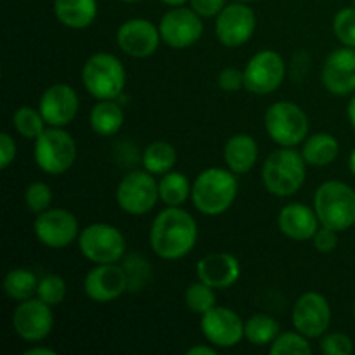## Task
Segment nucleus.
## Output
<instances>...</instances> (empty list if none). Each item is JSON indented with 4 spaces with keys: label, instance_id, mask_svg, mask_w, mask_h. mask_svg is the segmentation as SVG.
<instances>
[{
    "label": "nucleus",
    "instance_id": "nucleus-49",
    "mask_svg": "<svg viewBox=\"0 0 355 355\" xmlns=\"http://www.w3.org/2000/svg\"><path fill=\"white\" fill-rule=\"evenodd\" d=\"M236 2H245V3H250V2H257V0H236Z\"/></svg>",
    "mask_w": 355,
    "mask_h": 355
},
{
    "label": "nucleus",
    "instance_id": "nucleus-19",
    "mask_svg": "<svg viewBox=\"0 0 355 355\" xmlns=\"http://www.w3.org/2000/svg\"><path fill=\"white\" fill-rule=\"evenodd\" d=\"M80 97L68 83L47 87L38 101V110L49 127H68L78 114Z\"/></svg>",
    "mask_w": 355,
    "mask_h": 355
},
{
    "label": "nucleus",
    "instance_id": "nucleus-46",
    "mask_svg": "<svg viewBox=\"0 0 355 355\" xmlns=\"http://www.w3.org/2000/svg\"><path fill=\"white\" fill-rule=\"evenodd\" d=\"M159 2H163L168 7H180V6H186L189 0H159Z\"/></svg>",
    "mask_w": 355,
    "mask_h": 355
},
{
    "label": "nucleus",
    "instance_id": "nucleus-48",
    "mask_svg": "<svg viewBox=\"0 0 355 355\" xmlns=\"http://www.w3.org/2000/svg\"><path fill=\"white\" fill-rule=\"evenodd\" d=\"M120 2H125V3H137V2H142V0H120Z\"/></svg>",
    "mask_w": 355,
    "mask_h": 355
},
{
    "label": "nucleus",
    "instance_id": "nucleus-28",
    "mask_svg": "<svg viewBox=\"0 0 355 355\" xmlns=\"http://www.w3.org/2000/svg\"><path fill=\"white\" fill-rule=\"evenodd\" d=\"M177 163V149L166 141H155L142 153V166L153 175L170 172Z\"/></svg>",
    "mask_w": 355,
    "mask_h": 355
},
{
    "label": "nucleus",
    "instance_id": "nucleus-30",
    "mask_svg": "<svg viewBox=\"0 0 355 355\" xmlns=\"http://www.w3.org/2000/svg\"><path fill=\"white\" fill-rule=\"evenodd\" d=\"M281 333L277 319L267 314H253L245 321V338L252 345L266 347L270 345Z\"/></svg>",
    "mask_w": 355,
    "mask_h": 355
},
{
    "label": "nucleus",
    "instance_id": "nucleus-47",
    "mask_svg": "<svg viewBox=\"0 0 355 355\" xmlns=\"http://www.w3.org/2000/svg\"><path fill=\"white\" fill-rule=\"evenodd\" d=\"M349 170H350V173L355 177V148L352 149V153H350V156H349Z\"/></svg>",
    "mask_w": 355,
    "mask_h": 355
},
{
    "label": "nucleus",
    "instance_id": "nucleus-37",
    "mask_svg": "<svg viewBox=\"0 0 355 355\" xmlns=\"http://www.w3.org/2000/svg\"><path fill=\"white\" fill-rule=\"evenodd\" d=\"M52 200H54V194H52L51 186L42 182V180L30 184L26 187V191H24V205L35 215L49 210L52 205Z\"/></svg>",
    "mask_w": 355,
    "mask_h": 355
},
{
    "label": "nucleus",
    "instance_id": "nucleus-44",
    "mask_svg": "<svg viewBox=\"0 0 355 355\" xmlns=\"http://www.w3.org/2000/svg\"><path fill=\"white\" fill-rule=\"evenodd\" d=\"M23 355H55V350L49 349V347L35 345V347H30V349L24 350Z\"/></svg>",
    "mask_w": 355,
    "mask_h": 355
},
{
    "label": "nucleus",
    "instance_id": "nucleus-34",
    "mask_svg": "<svg viewBox=\"0 0 355 355\" xmlns=\"http://www.w3.org/2000/svg\"><path fill=\"white\" fill-rule=\"evenodd\" d=\"M184 300H186L187 309L191 312L203 315L205 312H208L217 305V295H215L214 288L198 279L196 283L187 286L186 293H184Z\"/></svg>",
    "mask_w": 355,
    "mask_h": 355
},
{
    "label": "nucleus",
    "instance_id": "nucleus-29",
    "mask_svg": "<svg viewBox=\"0 0 355 355\" xmlns=\"http://www.w3.org/2000/svg\"><path fill=\"white\" fill-rule=\"evenodd\" d=\"M38 277L26 267L10 269L3 277V291L14 302H23L37 295Z\"/></svg>",
    "mask_w": 355,
    "mask_h": 355
},
{
    "label": "nucleus",
    "instance_id": "nucleus-14",
    "mask_svg": "<svg viewBox=\"0 0 355 355\" xmlns=\"http://www.w3.org/2000/svg\"><path fill=\"white\" fill-rule=\"evenodd\" d=\"M333 312L328 298L318 291H307L297 298L291 311V322L307 338H321L331 326Z\"/></svg>",
    "mask_w": 355,
    "mask_h": 355
},
{
    "label": "nucleus",
    "instance_id": "nucleus-33",
    "mask_svg": "<svg viewBox=\"0 0 355 355\" xmlns=\"http://www.w3.org/2000/svg\"><path fill=\"white\" fill-rule=\"evenodd\" d=\"M128 281V291H141L148 286L153 277L151 263L142 255H128L121 262Z\"/></svg>",
    "mask_w": 355,
    "mask_h": 355
},
{
    "label": "nucleus",
    "instance_id": "nucleus-23",
    "mask_svg": "<svg viewBox=\"0 0 355 355\" xmlns=\"http://www.w3.org/2000/svg\"><path fill=\"white\" fill-rule=\"evenodd\" d=\"M224 162L236 175H245L259 162V144L248 134H236L225 142Z\"/></svg>",
    "mask_w": 355,
    "mask_h": 355
},
{
    "label": "nucleus",
    "instance_id": "nucleus-6",
    "mask_svg": "<svg viewBox=\"0 0 355 355\" xmlns=\"http://www.w3.org/2000/svg\"><path fill=\"white\" fill-rule=\"evenodd\" d=\"M267 135L279 148H297L309 137V116L297 103L277 101L270 104L263 116Z\"/></svg>",
    "mask_w": 355,
    "mask_h": 355
},
{
    "label": "nucleus",
    "instance_id": "nucleus-51",
    "mask_svg": "<svg viewBox=\"0 0 355 355\" xmlns=\"http://www.w3.org/2000/svg\"><path fill=\"white\" fill-rule=\"evenodd\" d=\"M352 2H354V6H355V0H352Z\"/></svg>",
    "mask_w": 355,
    "mask_h": 355
},
{
    "label": "nucleus",
    "instance_id": "nucleus-17",
    "mask_svg": "<svg viewBox=\"0 0 355 355\" xmlns=\"http://www.w3.org/2000/svg\"><path fill=\"white\" fill-rule=\"evenodd\" d=\"M116 44L121 52L134 59L151 58L162 44L159 28L146 17H132L116 30Z\"/></svg>",
    "mask_w": 355,
    "mask_h": 355
},
{
    "label": "nucleus",
    "instance_id": "nucleus-35",
    "mask_svg": "<svg viewBox=\"0 0 355 355\" xmlns=\"http://www.w3.org/2000/svg\"><path fill=\"white\" fill-rule=\"evenodd\" d=\"M66 295H68V284L58 274H45V276L38 279L37 295L35 297L40 298L42 302H45L51 307L61 305L66 300Z\"/></svg>",
    "mask_w": 355,
    "mask_h": 355
},
{
    "label": "nucleus",
    "instance_id": "nucleus-7",
    "mask_svg": "<svg viewBox=\"0 0 355 355\" xmlns=\"http://www.w3.org/2000/svg\"><path fill=\"white\" fill-rule=\"evenodd\" d=\"M76 142L61 127H49L35 139V165L47 175H62L76 162Z\"/></svg>",
    "mask_w": 355,
    "mask_h": 355
},
{
    "label": "nucleus",
    "instance_id": "nucleus-4",
    "mask_svg": "<svg viewBox=\"0 0 355 355\" xmlns=\"http://www.w3.org/2000/svg\"><path fill=\"white\" fill-rule=\"evenodd\" d=\"M314 210L321 225L349 231L355 225V189L342 180H326L314 193Z\"/></svg>",
    "mask_w": 355,
    "mask_h": 355
},
{
    "label": "nucleus",
    "instance_id": "nucleus-36",
    "mask_svg": "<svg viewBox=\"0 0 355 355\" xmlns=\"http://www.w3.org/2000/svg\"><path fill=\"white\" fill-rule=\"evenodd\" d=\"M333 33L338 38L340 44L355 49V6L343 7L335 14Z\"/></svg>",
    "mask_w": 355,
    "mask_h": 355
},
{
    "label": "nucleus",
    "instance_id": "nucleus-25",
    "mask_svg": "<svg viewBox=\"0 0 355 355\" xmlns=\"http://www.w3.org/2000/svg\"><path fill=\"white\" fill-rule=\"evenodd\" d=\"M300 153L309 166L322 168V166L331 165L338 158L340 142L335 135L328 134V132H318L305 139Z\"/></svg>",
    "mask_w": 355,
    "mask_h": 355
},
{
    "label": "nucleus",
    "instance_id": "nucleus-39",
    "mask_svg": "<svg viewBox=\"0 0 355 355\" xmlns=\"http://www.w3.org/2000/svg\"><path fill=\"white\" fill-rule=\"evenodd\" d=\"M217 85L220 87L224 92H238V90L245 89V73L238 68H225L218 73Z\"/></svg>",
    "mask_w": 355,
    "mask_h": 355
},
{
    "label": "nucleus",
    "instance_id": "nucleus-20",
    "mask_svg": "<svg viewBox=\"0 0 355 355\" xmlns=\"http://www.w3.org/2000/svg\"><path fill=\"white\" fill-rule=\"evenodd\" d=\"M322 85L338 97L355 94V49L340 47L326 58L322 64Z\"/></svg>",
    "mask_w": 355,
    "mask_h": 355
},
{
    "label": "nucleus",
    "instance_id": "nucleus-10",
    "mask_svg": "<svg viewBox=\"0 0 355 355\" xmlns=\"http://www.w3.org/2000/svg\"><path fill=\"white\" fill-rule=\"evenodd\" d=\"M245 89L255 96H269L276 92L286 76V62L283 55L272 49L257 52L246 62L245 69Z\"/></svg>",
    "mask_w": 355,
    "mask_h": 355
},
{
    "label": "nucleus",
    "instance_id": "nucleus-27",
    "mask_svg": "<svg viewBox=\"0 0 355 355\" xmlns=\"http://www.w3.org/2000/svg\"><path fill=\"white\" fill-rule=\"evenodd\" d=\"M158 191L159 201L165 207H182L187 200H191L193 184L187 179L186 173L170 170L163 173L162 179L158 180Z\"/></svg>",
    "mask_w": 355,
    "mask_h": 355
},
{
    "label": "nucleus",
    "instance_id": "nucleus-40",
    "mask_svg": "<svg viewBox=\"0 0 355 355\" xmlns=\"http://www.w3.org/2000/svg\"><path fill=\"white\" fill-rule=\"evenodd\" d=\"M312 243H314V248L319 253H331L336 248V245H338V232L326 227V225H321L315 231Z\"/></svg>",
    "mask_w": 355,
    "mask_h": 355
},
{
    "label": "nucleus",
    "instance_id": "nucleus-9",
    "mask_svg": "<svg viewBox=\"0 0 355 355\" xmlns=\"http://www.w3.org/2000/svg\"><path fill=\"white\" fill-rule=\"evenodd\" d=\"M158 201V180L148 170H134L127 173L116 186L118 207L134 217L148 215Z\"/></svg>",
    "mask_w": 355,
    "mask_h": 355
},
{
    "label": "nucleus",
    "instance_id": "nucleus-31",
    "mask_svg": "<svg viewBox=\"0 0 355 355\" xmlns=\"http://www.w3.org/2000/svg\"><path fill=\"white\" fill-rule=\"evenodd\" d=\"M12 125L17 134L24 139H35L49 127L42 116L40 110H35L30 106H19L12 114Z\"/></svg>",
    "mask_w": 355,
    "mask_h": 355
},
{
    "label": "nucleus",
    "instance_id": "nucleus-8",
    "mask_svg": "<svg viewBox=\"0 0 355 355\" xmlns=\"http://www.w3.org/2000/svg\"><path fill=\"white\" fill-rule=\"evenodd\" d=\"M80 253L92 263H120L127 253L123 232L106 222H96L80 231Z\"/></svg>",
    "mask_w": 355,
    "mask_h": 355
},
{
    "label": "nucleus",
    "instance_id": "nucleus-38",
    "mask_svg": "<svg viewBox=\"0 0 355 355\" xmlns=\"http://www.w3.org/2000/svg\"><path fill=\"white\" fill-rule=\"evenodd\" d=\"M322 354L326 355H350L354 352V342L345 333H328L321 336Z\"/></svg>",
    "mask_w": 355,
    "mask_h": 355
},
{
    "label": "nucleus",
    "instance_id": "nucleus-32",
    "mask_svg": "<svg viewBox=\"0 0 355 355\" xmlns=\"http://www.w3.org/2000/svg\"><path fill=\"white\" fill-rule=\"evenodd\" d=\"M311 338L302 335L300 331H284L277 335L269 345L270 355H312L314 349H312Z\"/></svg>",
    "mask_w": 355,
    "mask_h": 355
},
{
    "label": "nucleus",
    "instance_id": "nucleus-22",
    "mask_svg": "<svg viewBox=\"0 0 355 355\" xmlns=\"http://www.w3.org/2000/svg\"><path fill=\"white\" fill-rule=\"evenodd\" d=\"M277 227L288 239L307 241L314 238L315 231L321 227V222L314 207L311 208L304 203H288L277 215Z\"/></svg>",
    "mask_w": 355,
    "mask_h": 355
},
{
    "label": "nucleus",
    "instance_id": "nucleus-43",
    "mask_svg": "<svg viewBox=\"0 0 355 355\" xmlns=\"http://www.w3.org/2000/svg\"><path fill=\"white\" fill-rule=\"evenodd\" d=\"M217 347H214L211 343H200V345H193L191 349H187L186 355H217Z\"/></svg>",
    "mask_w": 355,
    "mask_h": 355
},
{
    "label": "nucleus",
    "instance_id": "nucleus-3",
    "mask_svg": "<svg viewBox=\"0 0 355 355\" xmlns=\"http://www.w3.org/2000/svg\"><path fill=\"white\" fill-rule=\"evenodd\" d=\"M307 163L298 149L279 148L270 153L262 166V182L267 193L276 198H290L304 187Z\"/></svg>",
    "mask_w": 355,
    "mask_h": 355
},
{
    "label": "nucleus",
    "instance_id": "nucleus-13",
    "mask_svg": "<svg viewBox=\"0 0 355 355\" xmlns=\"http://www.w3.org/2000/svg\"><path fill=\"white\" fill-rule=\"evenodd\" d=\"M54 312L51 305L40 298H28L17 302L12 312V328L21 340L30 343H40L54 329Z\"/></svg>",
    "mask_w": 355,
    "mask_h": 355
},
{
    "label": "nucleus",
    "instance_id": "nucleus-41",
    "mask_svg": "<svg viewBox=\"0 0 355 355\" xmlns=\"http://www.w3.org/2000/svg\"><path fill=\"white\" fill-rule=\"evenodd\" d=\"M17 155V146L14 137H10L7 132L0 134V168L7 170L14 163Z\"/></svg>",
    "mask_w": 355,
    "mask_h": 355
},
{
    "label": "nucleus",
    "instance_id": "nucleus-15",
    "mask_svg": "<svg viewBox=\"0 0 355 355\" xmlns=\"http://www.w3.org/2000/svg\"><path fill=\"white\" fill-rule=\"evenodd\" d=\"M257 16L245 2H232L225 6L215 17V37L225 47H241L253 37Z\"/></svg>",
    "mask_w": 355,
    "mask_h": 355
},
{
    "label": "nucleus",
    "instance_id": "nucleus-45",
    "mask_svg": "<svg viewBox=\"0 0 355 355\" xmlns=\"http://www.w3.org/2000/svg\"><path fill=\"white\" fill-rule=\"evenodd\" d=\"M347 116H349L350 125H352V128L355 130V94H352V97L349 101V106H347Z\"/></svg>",
    "mask_w": 355,
    "mask_h": 355
},
{
    "label": "nucleus",
    "instance_id": "nucleus-18",
    "mask_svg": "<svg viewBox=\"0 0 355 355\" xmlns=\"http://www.w3.org/2000/svg\"><path fill=\"white\" fill-rule=\"evenodd\" d=\"M83 290L96 304H111L128 291L127 274L121 263H94L83 279Z\"/></svg>",
    "mask_w": 355,
    "mask_h": 355
},
{
    "label": "nucleus",
    "instance_id": "nucleus-2",
    "mask_svg": "<svg viewBox=\"0 0 355 355\" xmlns=\"http://www.w3.org/2000/svg\"><path fill=\"white\" fill-rule=\"evenodd\" d=\"M229 168L210 166L198 173L193 182L191 201L200 214L217 217L225 214L238 198V179Z\"/></svg>",
    "mask_w": 355,
    "mask_h": 355
},
{
    "label": "nucleus",
    "instance_id": "nucleus-24",
    "mask_svg": "<svg viewBox=\"0 0 355 355\" xmlns=\"http://www.w3.org/2000/svg\"><path fill=\"white\" fill-rule=\"evenodd\" d=\"M97 0H54V14L62 26L85 30L96 21Z\"/></svg>",
    "mask_w": 355,
    "mask_h": 355
},
{
    "label": "nucleus",
    "instance_id": "nucleus-21",
    "mask_svg": "<svg viewBox=\"0 0 355 355\" xmlns=\"http://www.w3.org/2000/svg\"><path fill=\"white\" fill-rule=\"evenodd\" d=\"M198 279L214 290H229L241 277V263L232 253H208L196 263Z\"/></svg>",
    "mask_w": 355,
    "mask_h": 355
},
{
    "label": "nucleus",
    "instance_id": "nucleus-5",
    "mask_svg": "<svg viewBox=\"0 0 355 355\" xmlns=\"http://www.w3.org/2000/svg\"><path fill=\"white\" fill-rule=\"evenodd\" d=\"M82 83L94 99H118L127 85V69L114 54L96 52L83 64Z\"/></svg>",
    "mask_w": 355,
    "mask_h": 355
},
{
    "label": "nucleus",
    "instance_id": "nucleus-42",
    "mask_svg": "<svg viewBox=\"0 0 355 355\" xmlns=\"http://www.w3.org/2000/svg\"><path fill=\"white\" fill-rule=\"evenodd\" d=\"M225 6V0H189L191 9L201 17H217Z\"/></svg>",
    "mask_w": 355,
    "mask_h": 355
},
{
    "label": "nucleus",
    "instance_id": "nucleus-26",
    "mask_svg": "<svg viewBox=\"0 0 355 355\" xmlns=\"http://www.w3.org/2000/svg\"><path fill=\"white\" fill-rule=\"evenodd\" d=\"M89 123L94 134L99 137H113L125 123L123 107L116 103V99L97 101L96 106L90 110Z\"/></svg>",
    "mask_w": 355,
    "mask_h": 355
},
{
    "label": "nucleus",
    "instance_id": "nucleus-16",
    "mask_svg": "<svg viewBox=\"0 0 355 355\" xmlns=\"http://www.w3.org/2000/svg\"><path fill=\"white\" fill-rule=\"evenodd\" d=\"M201 335L217 349H232L245 338V321L229 307L210 309L201 315Z\"/></svg>",
    "mask_w": 355,
    "mask_h": 355
},
{
    "label": "nucleus",
    "instance_id": "nucleus-50",
    "mask_svg": "<svg viewBox=\"0 0 355 355\" xmlns=\"http://www.w3.org/2000/svg\"><path fill=\"white\" fill-rule=\"evenodd\" d=\"M352 312H354V319H355V302H354V309H352Z\"/></svg>",
    "mask_w": 355,
    "mask_h": 355
},
{
    "label": "nucleus",
    "instance_id": "nucleus-11",
    "mask_svg": "<svg viewBox=\"0 0 355 355\" xmlns=\"http://www.w3.org/2000/svg\"><path fill=\"white\" fill-rule=\"evenodd\" d=\"M35 238L51 250L68 248L80 236V224L75 214L66 208H49L37 215L33 222Z\"/></svg>",
    "mask_w": 355,
    "mask_h": 355
},
{
    "label": "nucleus",
    "instance_id": "nucleus-12",
    "mask_svg": "<svg viewBox=\"0 0 355 355\" xmlns=\"http://www.w3.org/2000/svg\"><path fill=\"white\" fill-rule=\"evenodd\" d=\"M162 42L172 49H187L203 37V17L191 7H172L159 19Z\"/></svg>",
    "mask_w": 355,
    "mask_h": 355
},
{
    "label": "nucleus",
    "instance_id": "nucleus-1",
    "mask_svg": "<svg viewBox=\"0 0 355 355\" xmlns=\"http://www.w3.org/2000/svg\"><path fill=\"white\" fill-rule=\"evenodd\" d=\"M198 243V222L182 207H165L153 220L149 245L158 259L179 262Z\"/></svg>",
    "mask_w": 355,
    "mask_h": 355
}]
</instances>
